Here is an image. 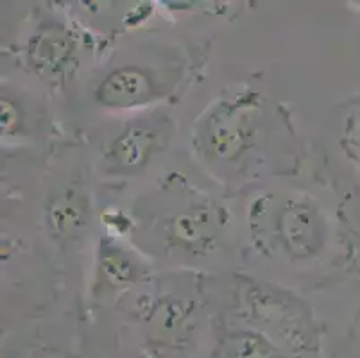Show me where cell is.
<instances>
[{"instance_id":"1","label":"cell","mask_w":360,"mask_h":358,"mask_svg":"<svg viewBox=\"0 0 360 358\" xmlns=\"http://www.w3.org/2000/svg\"><path fill=\"white\" fill-rule=\"evenodd\" d=\"M255 95H238L235 101L226 103L214 113L208 122V143L212 153L222 160L235 158L245 146L258 117Z\"/></svg>"},{"instance_id":"2","label":"cell","mask_w":360,"mask_h":358,"mask_svg":"<svg viewBox=\"0 0 360 358\" xmlns=\"http://www.w3.org/2000/svg\"><path fill=\"white\" fill-rule=\"evenodd\" d=\"M281 241L294 256L316 255L323 245V222L312 206L294 201L280 217Z\"/></svg>"},{"instance_id":"3","label":"cell","mask_w":360,"mask_h":358,"mask_svg":"<svg viewBox=\"0 0 360 358\" xmlns=\"http://www.w3.org/2000/svg\"><path fill=\"white\" fill-rule=\"evenodd\" d=\"M149 94V81L136 68H122L108 75L97 90L101 103L108 106H133Z\"/></svg>"},{"instance_id":"4","label":"cell","mask_w":360,"mask_h":358,"mask_svg":"<svg viewBox=\"0 0 360 358\" xmlns=\"http://www.w3.org/2000/svg\"><path fill=\"white\" fill-rule=\"evenodd\" d=\"M156 143V134L142 126L124 131L111 147V156L122 167H139L146 163Z\"/></svg>"},{"instance_id":"5","label":"cell","mask_w":360,"mask_h":358,"mask_svg":"<svg viewBox=\"0 0 360 358\" xmlns=\"http://www.w3.org/2000/svg\"><path fill=\"white\" fill-rule=\"evenodd\" d=\"M215 229H217V224L210 210L194 208L192 212L183 213L176 219L174 235L181 244L191 248V245L205 244L214 238Z\"/></svg>"},{"instance_id":"6","label":"cell","mask_w":360,"mask_h":358,"mask_svg":"<svg viewBox=\"0 0 360 358\" xmlns=\"http://www.w3.org/2000/svg\"><path fill=\"white\" fill-rule=\"evenodd\" d=\"M84 208L74 197H63L51 208V221L60 231H70L83 224Z\"/></svg>"},{"instance_id":"7","label":"cell","mask_w":360,"mask_h":358,"mask_svg":"<svg viewBox=\"0 0 360 358\" xmlns=\"http://www.w3.org/2000/svg\"><path fill=\"white\" fill-rule=\"evenodd\" d=\"M103 269L108 278H110V281H115V283H126L133 276V264L126 260L122 255H117V252H108L104 256Z\"/></svg>"},{"instance_id":"8","label":"cell","mask_w":360,"mask_h":358,"mask_svg":"<svg viewBox=\"0 0 360 358\" xmlns=\"http://www.w3.org/2000/svg\"><path fill=\"white\" fill-rule=\"evenodd\" d=\"M11 113H15L13 106H9L8 103H2V127H4L6 131L11 129V126L16 120V115H11Z\"/></svg>"}]
</instances>
